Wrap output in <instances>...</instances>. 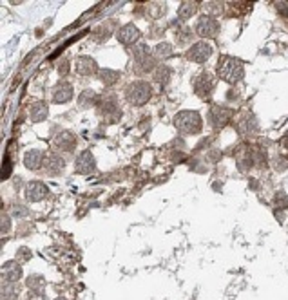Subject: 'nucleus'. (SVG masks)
<instances>
[{
    "label": "nucleus",
    "mask_w": 288,
    "mask_h": 300,
    "mask_svg": "<svg viewBox=\"0 0 288 300\" xmlns=\"http://www.w3.org/2000/svg\"><path fill=\"white\" fill-rule=\"evenodd\" d=\"M174 125L181 134L187 136H196L203 128V120L196 111H183L174 118Z\"/></svg>",
    "instance_id": "1"
},
{
    "label": "nucleus",
    "mask_w": 288,
    "mask_h": 300,
    "mask_svg": "<svg viewBox=\"0 0 288 300\" xmlns=\"http://www.w3.org/2000/svg\"><path fill=\"white\" fill-rule=\"evenodd\" d=\"M150 96H152V87L145 80H136L125 87V100L134 107L145 105L150 100Z\"/></svg>",
    "instance_id": "2"
},
{
    "label": "nucleus",
    "mask_w": 288,
    "mask_h": 300,
    "mask_svg": "<svg viewBox=\"0 0 288 300\" xmlns=\"http://www.w3.org/2000/svg\"><path fill=\"white\" fill-rule=\"evenodd\" d=\"M98 114H100L107 123H116L122 118V109L118 105L116 94L106 92L98 98Z\"/></svg>",
    "instance_id": "3"
},
{
    "label": "nucleus",
    "mask_w": 288,
    "mask_h": 300,
    "mask_svg": "<svg viewBox=\"0 0 288 300\" xmlns=\"http://www.w3.org/2000/svg\"><path fill=\"white\" fill-rule=\"evenodd\" d=\"M219 74L228 84H238L245 76V65L238 58H225L221 67H219Z\"/></svg>",
    "instance_id": "4"
},
{
    "label": "nucleus",
    "mask_w": 288,
    "mask_h": 300,
    "mask_svg": "<svg viewBox=\"0 0 288 300\" xmlns=\"http://www.w3.org/2000/svg\"><path fill=\"white\" fill-rule=\"evenodd\" d=\"M194 31L201 38H212V36H216L219 33V22L216 18L209 17V15H203V17L196 20Z\"/></svg>",
    "instance_id": "5"
},
{
    "label": "nucleus",
    "mask_w": 288,
    "mask_h": 300,
    "mask_svg": "<svg viewBox=\"0 0 288 300\" xmlns=\"http://www.w3.org/2000/svg\"><path fill=\"white\" fill-rule=\"evenodd\" d=\"M51 143H53V147L56 150H60V152H72V150L76 149L78 139H76V134L71 132V130H62V132H58L53 138Z\"/></svg>",
    "instance_id": "6"
},
{
    "label": "nucleus",
    "mask_w": 288,
    "mask_h": 300,
    "mask_svg": "<svg viewBox=\"0 0 288 300\" xmlns=\"http://www.w3.org/2000/svg\"><path fill=\"white\" fill-rule=\"evenodd\" d=\"M140 36H142V31L134 24H125V26H122V28L118 29L116 33L118 42L123 45H129V47H134V45L138 44Z\"/></svg>",
    "instance_id": "7"
},
{
    "label": "nucleus",
    "mask_w": 288,
    "mask_h": 300,
    "mask_svg": "<svg viewBox=\"0 0 288 300\" xmlns=\"http://www.w3.org/2000/svg\"><path fill=\"white\" fill-rule=\"evenodd\" d=\"M212 47L207 42H196L190 49L187 51V58L190 61H196V63H205L209 58L212 56Z\"/></svg>",
    "instance_id": "8"
},
{
    "label": "nucleus",
    "mask_w": 288,
    "mask_h": 300,
    "mask_svg": "<svg viewBox=\"0 0 288 300\" xmlns=\"http://www.w3.org/2000/svg\"><path fill=\"white\" fill-rule=\"evenodd\" d=\"M47 194H49V188L42 181H31V183H28L26 190H24V195H26V199L29 203H38V201L45 199Z\"/></svg>",
    "instance_id": "9"
},
{
    "label": "nucleus",
    "mask_w": 288,
    "mask_h": 300,
    "mask_svg": "<svg viewBox=\"0 0 288 300\" xmlns=\"http://www.w3.org/2000/svg\"><path fill=\"white\" fill-rule=\"evenodd\" d=\"M74 90H72V85L69 82H58V84L53 87L51 90V98H53V103L56 105H62V103H67L71 101Z\"/></svg>",
    "instance_id": "10"
},
{
    "label": "nucleus",
    "mask_w": 288,
    "mask_h": 300,
    "mask_svg": "<svg viewBox=\"0 0 288 300\" xmlns=\"http://www.w3.org/2000/svg\"><path fill=\"white\" fill-rule=\"evenodd\" d=\"M74 168H76L80 174H91L96 170V159H94L93 152L91 150H83L80 152L74 161Z\"/></svg>",
    "instance_id": "11"
},
{
    "label": "nucleus",
    "mask_w": 288,
    "mask_h": 300,
    "mask_svg": "<svg viewBox=\"0 0 288 300\" xmlns=\"http://www.w3.org/2000/svg\"><path fill=\"white\" fill-rule=\"evenodd\" d=\"M64 168H66V161L62 159V156H58V154H49V156H45V161H44V167H42V170H44L45 176H60L62 172H64Z\"/></svg>",
    "instance_id": "12"
},
{
    "label": "nucleus",
    "mask_w": 288,
    "mask_h": 300,
    "mask_svg": "<svg viewBox=\"0 0 288 300\" xmlns=\"http://www.w3.org/2000/svg\"><path fill=\"white\" fill-rule=\"evenodd\" d=\"M209 118H211L212 127L221 128V127H225L228 121H230V118H232V111H230V109H225V107H221V105H214L211 109V114H209Z\"/></svg>",
    "instance_id": "13"
},
{
    "label": "nucleus",
    "mask_w": 288,
    "mask_h": 300,
    "mask_svg": "<svg viewBox=\"0 0 288 300\" xmlns=\"http://www.w3.org/2000/svg\"><path fill=\"white\" fill-rule=\"evenodd\" d=\"M74 67H76L78 74H82V76H94V74L98 76V72H100L96 60L91 58V56H80Z\"/></svg>",
    "instance_id": "14"
},
{
    "label": "nucleus",
    "mask_w": 288,
    "mask_h": 300,
    "mask_svg": "<svg viewBox=\"0 0 288 300\" xmlns=\"http://www.w3.org/2000/svg\"><path fill=\"white\" fill-rule=\"evenodd\" d=\"M134 71L136 74H147L150 71H156V58L152 53H147V55L136 56L134 58Z\"/></svg>",
    "instance_id": "15"
},
{
    "label": "nucleus",
    "mask_w": 288,
    "mask_h": 300,
    "mask_svg": "<svg viewBox=\"0 0 288 300\" xmlns=\"http://www.w3.org/2000/svg\"><path fill=\"white\" fill-rule=\"evenodd\" d=\"M44 161H45V154L42 152V150H28L26 152V156H24V165H26V168L28 170H33V172H36V170H40V168L44 167Z\"/></svg>",
    "instance_id": "16"
},
{
    "label": "nucleus",
    "mask_w": 288,
    "mask_h": 300,
    "mask_svg": "<svg viewBox=\"0 0 288 300\" xmlns=\"http://www.w3.org/2000/svg\"><path fill=\"white\" fill-rule=\"evenodd\" d=\"M194 90H196V94L201 96V98L211 96L212 90H214V80H212V76H209V74H201V76H198L194 82Z\"/></svg>",
    "instance_id": "17"
},
{
    "label": "nucleus",
    "mask_w": 288,
    "mask_h": 300,
    "mask_svg": "<svg viewBox=\"0 0 288 300\" xmlns=\"http://www.w3.org/2000/svg\"><path fill=\"white\" fill-rule=\"evenodd\" d=\"M2 271H4V278L6 280H9V282H17L18 278L22 277V268H20V264L18 262H6L4 266H2Z\"/></svg>",
    "instance_id": "18"
},
{
    "label": "nucleus",
    "mask_w": 288,
    "mask_h": 300,
    "mask_svg": "<svg viewBox=\"0 0 288 300\" xmlns=\"http://www.w3.org/2000/svg\"><path fill=\"white\" fill-rule=\"evenodd\" d=\"M47 116H49V107H47L45 101H38V103H35V105L31 107L29 118H31L35 123L44 121V120H47Z\"/></svg>",
    "instance_id": "19"
},
{
    "label": "nucleus",
    "mask_w": 288,
    "mask_h": 300,
    "mask_svg": "<svg viewBox=\"0 0 288 300\" xmlns=\"http://www.w3.org/2000/svg\"><path fill=\"white\" fill-rule=\"evenodd\" d=\"M172 53H174V45L169 44V42H160L152 49V55H154L156 60H167L172 56Z\"/></svg>",
    "instance_id": "20"
},
{
    "label": "nucleus",
    "mask_w": 288,
    "mask_h": 300,
    "mask_svg": "<svg viewBox=\"0 0 288 300\" xmlns=\"http://www.w3.org/2000/svg\"><path fill=\"white\" fill-rule=\"evenodd\" d=\"M98 80H100L106 87H111V85H114L118 80H120V72L114 71V69H100V72H98Z\"/></svg>",
    "instance_id": "21"
},
{
    "label": "nucleus",
    "mask_w": 288,
    "mask_h": 300,
    "mask_svg": "<svg viewBox=\"0 0 288 300\" xmlns=\"http://www.w3.org/2000/svg\"><path fill=\"white\" fill-rule=\"evenodd\" d=\"M78 105L82 107V109H91V107L98 105V96H96V92L91 89L83 90L82 94H80V98H78Z\"/></svg>",
    "instance_id": "22"
},
{
    "label": "nucleus",
    "mask_w": 288,
    "mask_h": 300,
    "mask_svg": "<svg viewBox=\"0 0 288 300\" xmlns=\"http://www.w3.org/2000/svg\"><path fill=\"white\" fill-rule=\"evenodd\" d=\"M112 24L116 26V22H112V20H107V22L102 24L100 28L94 31V40H96V42H106V40L112 34V31H114Z\"/></svg>",
    "instance_id": "23"
},
{
    "label": "nucleus",
    "mask_w": 288,
    "mask_h": 300,
    "mask_svg": "<svg viewBox=\"0 0 288 300\" xmlns=\"http://www.w3.org/2000/svg\"><path fill=\"white\" fill-rule=\"evenodd\" d=\"M198 2H183L180 4V9H178V17L181 18V20H188V18H192L198 11Z\"/></svg>",
    "instance_id": "24"
},
{
    "label": "nucleus",
    "mask_w": 288,
    "mask_h": 300,
    "mask_svg": "<svg viewBox=\"0 0 288 300\" xmlns=\"http://www.w3.org/2000/svg\"><path fill=\"white\" fill-rule=\"evenodd\" d=\"M172 78V69L167 65H158L154 71V82L160 85H167Z\"/></svg>",
    "instance_id": "25"
},
{
    "label": "nucleus",
    "mask_w": 288,
    "mask_h": 300,
    "mask_svg": "<svg viewBox=\"0 0 288 300\" xmlns=\"http://www.w3.org/2000/svg\"><path fill=\"white\" fill-rule=\"evenodd\" d=\"M145 9L150 18H161L167 13V4L165 2H150L145 6Z\"/></svg>",
    "instance_id": "26"
},
{
    "label": "nucleus",
    "mask_w": 288,
    "mask_h": 300,
    "mask_svg": "<svg viewBox=\"0 0 288 300\" xmlns=\"http://www.w3.org/2000/svg\"><path fill=\"white\" fill-rule=\"evenodd\" d=\"M28 284H29V288H31V291H40V286L44 284V278L33 275V277L28 278Z\"/></svg>",
    "instance_id": "27"
},
{
    "label": "nucleus",
    "mask_w": 288,
    "mask_h": 300,
    "mask_svg": "<svg viewBox=\"0 0 288 300\" xmlns=\"http://www.w3.org/2000/svg\"><path fill=\"white\" fill-rule=\"evenodd\" d=\"M178 40H180V44H185V40H190V33H188V29L187 28H183V31L180 34H178Z\"/></svg>",
    "instance_id": "28"
},
{
    "label": "nucleus",
    "mask_w": 288,
    "mask_h": 300,
    "mask_svg": "<svg viewBox=\"0 0 288 300\" xmlns=\"http://www.w3.org/2000/svg\"><path fill=\"white\" fill-rule=\"evenodd\" d=\"M18 257H20V261H29L31 259V251L22 248V250H18Z\"/></svg>",
    "instance_id": "29"
},
{
    "label": "nucleus",
    "mask_w": 288,
    "mask_h": 300,
    "mask_svg": "<svg viewBox=\"0 0 288 300\" xmlns=\"http://www.w3.org/2000/svg\"><path fill=\"white\" fill-rule=\"evenodd\" d=\"M29 300H44V295H40V291H29Z\"/></svg>",
    "instance_id": "30"
},
{
    "label": "nucleus",
    "mask_w": 288,
    "mask_h": 300,
    "mask_svg": "<svg viewBox=\"0 0 288 300\" xmlns=\"http://www.w3.org/2000/svg\"><path fill=\"white\" fill-rule=\"evenodd\" d=\"M67 67H69V61L67 60H64L60 63V69H58V72H60V76H66L67 74Z\"/></svg>",
    "instance_id": "31"
}]
</instances>
